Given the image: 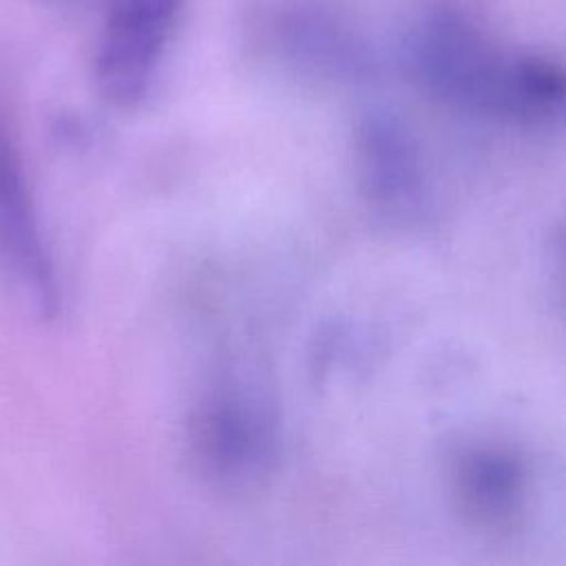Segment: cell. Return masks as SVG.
I'll return each instance as SVG.
<instances>
[{"instance_id":"6da1fadb","label":"cell","mask_w":566,"mask_h":566,"mask_svg":"<svg viewBox=\"0 0 566 566\" xmlns=\"http://www.w3.org/2000/svg\"><path fill=\"white\" fill-rule=\"evenodd\" d=\"M409 66L440 102L471 115L515 119V57L495 53L462 15L442 11L427 18L409 44Z\"/></svg>"},{"instance_id":"7a4b0ae2","label":"cell","mask_w":566,"mask_h":566,"mask_svg":"<svg viewBox=\"0 0 566 566\" xmlns=\"http://www.w3.org/2000/svg\"><path fill=\"white\" fill-rule=\"evenodd\" d=\"M192 460L219 486L259 482L276 460V420L263 398L243 387L212 391L188 424Z\"/></svg>"},{"instance_id":"3957f363","label":"cell","mask_w":566,"mask_h":566,"mask_svg":"<svg viewBox=\"0 0 566 566\" xmlns=\"http://www.w3.org/2000/svg\"><path fill=\"white\" fill-rule=\"evenodd\" d=\"M181 0H113L95 55L102 95L135 106L148 93Z\"/></svg>"},{"instance_id":"277c9868","label":"cell","mask_w":566,"mask_h":566,"mask_svg":"<svg viewBox=\"0 0 566 566\" xmlns=\"http://www.w3.org/2000/svg\"><path fill=\"white\" fill-rule=\"evenodd\" d=\"M356 172L369 206L391 223L418 226L431 210L418 144L389 115H369L356 135Z\"/></svg>"},{"instance_id":"5b68a950","label":"cell","mask_w":566,"mask_h":566,"mask_svg":"<svg viewBox=\"0 0 566 566\" xmlns=\"http://www.w3.org/2000/svg\"><path fill=\"white\" fill-rule=\"evenodd\" d=\"M0 261L31 303L51 316L57 310V279L49 256L29 184L13 144L0 130Z\"/></svg>"},{"instance_id":"8992f818","label":"cell","mask_w":566,"mask_h":566,"mask_svg":"<svg viewBox=\"0 0 566 566\" xmlns=\"http://www.w3.org/2000/svg\"><path fill=\"white\" fill-rule=\"evenodd\" d=\"M528 489L524 460L506 447H473L455 464L462 511L480 526L502 528L522 513Z\"/></svg>"}]
</instances>
